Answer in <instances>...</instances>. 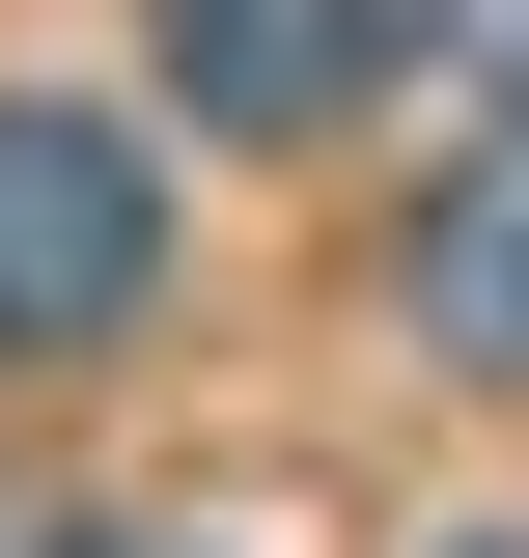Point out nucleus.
Here are the masks:
<instances>
[{"label":"nucleus","mask_w":529,"mask_h":558,"mask_svg":"<svg viewBox=\"0 0 529 558\" xmlns=\"http://www.w3.org/2000/svg\"><path fill=\"white\" fill-rule=\"evenodd\" d=\"M139 279H168V168L84 112H0V363H84Z\"/></svg>","instance_id":"f257e3e1"},{"label":"nucleus","mask_w":529,"mask_h":558,"mask_svg":"<svg viewBox=\"0 0 529 558\" xmlns=\"http://www.w3.org/2000/svg\"><path fill=\"white\" fill-rule=\"evenodd\" d=\"M391 84V0H168V112L196 140H334Z\"/></svg>","instance_id":"f03ea898"},{"label":"nucleus","mask_w":529,"mask_h":558,"mask_svg":"<svg viewBox=\"0 0 529 558\" xmlns=\"http://www.w3.org/2000/svg\"><path fill=\"white\" fill-rule=\"evenodd\" d=\"M391 307H418L446 391H529V112H502V168H446V196L391 223Z\"/></svg>","instance_id":"7ed1b4c3"},{"label":"nucleus","mask_w":529,"mask_h":558,"mask_svg":"<svg viewBox=\"0 0 529 558\" xmlns=\"http://www.w3.org/2000/svg\"><path fill=\"white\" fill-rule=\"evenodd\" d=\"M418 28H446V57L502 84V112H529V0H418Z\"/></svg>","instance_id":"20e7f679"},{"label":"nucleus","mask_w":529,"mask_h":558,"mask_svg":"<svg viewBox=\"0 0 529 558\" xmlns=\"http://www.w3.org/2000/svg\"><path fill=\"white\" fill-rule=\"evenodd\" d=\"M0 558H57V531H28V502H0Z\"/></svg>","instance_id":"39448f33"},{"label":"nucleus","mask_w":529,"mask_h":558,"mask_svg":"<svg viewBox=\"0 0 529 558\" xmlns=\"http://www.w3.org/2000/svg\"><path fill=\"white\" fill-rule=\"evenodd\" d=\"M139 558H168V531H139Z\"/></svg>","instance_id":"423d86ee"}]
</instances>
